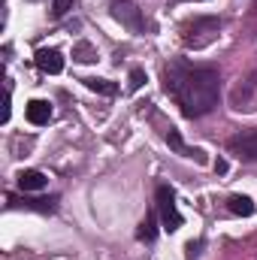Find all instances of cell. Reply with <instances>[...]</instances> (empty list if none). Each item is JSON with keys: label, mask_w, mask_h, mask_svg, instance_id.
Here are the masks:
<instances>
[{"label": "cell", "mask_w": 257, "mask_h": 260, "mask_svg": "<svg viewBox=\"0 0 257 260\" xmlns=\"http://www.w3.org/2000/svg\"><path fill=\"white\" fill-rule=\"evenodd\" d=\"M254 9H257V3H254Z\"/></svg>", "instance_id": "obj_19"}, {"label": "cell", "mask_w": 257, "mask_h": 260, "mask_svg": "<svg viewBox=\"0 0 257 260\" xmlns=\"http://www.w3.org/2000/svg\"><path fill=\"white\" fill-rule=\"evenodd\" d=\"M82 82H85L91 91H97V94H115V91H118L109 79H82Z\"/></svg>", "instance_id": "obj_14"}, {"label": "cell", "mask_w": 257, "mask_h": 260, "mask_svg": "<svg viewBox=\"0 0 257 260\" xmlns=\"http://www.w3.org/2000/svg\"><path fill=\"white\" fill-rule=\"evenodd\" d=\"M34 61H37V67H40L43 73H49V76H58V73L64 70V55H61L58 49H37Z\"/></svg>", "instance_id": "obj_6"}, {"label": "cell", "mask_w": 257, "mask_h": 260, "mask_svg": "<svg viewBox=\"0 0 257 260\" xmlns=\"http://www.w3.org/2000/svg\"><path fill=\"white\" fill-rule=\"evenodd\" d=\"M218 30H221V21H218V18H212V15H197V18H191V21L182 24V43H185L188 49H203V46H209V43L218 37Z\"/></svg>", "instance_id": "obj_2"}, {"label": "cell", "mask_w": 257, "mask_h": 260, "mask_svg": "<svg viewBox=\"0 0 257 260\" xmlns=\"http://www.w3.org/2000/svg\"><path fill=\"white\" fill-rule=\"evenodd\" d=\"M157 215H160L164 230L176 233L182 227V215H179V206H176V191L170 185H160L157 188Z\"/></svg>", "instance_id": "obj_3"}, {"label": "cell", "mask_w": 257, "mask_h": 260, "mask_svg": "<svg viewBox=\"0 0 257 260\" xmlns=\"http://www.w3.org/2000/svg\"><path fill=\"white\" fill-rule=\"evenodd\" d=\"M109 12H112V18L118 21V24H124L130 34H142L145 30V21H142V12L130 3V0H112V6H109Z\"/></svg>", "instance_id": "obj_4"}, {"label": "cell", "mask_w": 257, "mask_h": 260, "mask_svg": "<svg viewBox=\"0 0 257 260\" xmlns=\"http://www.w3.org/2000/svg\"><path fill=\"white\" fill-rule=\"evenodd\" d=\"M227 148L245 160H257V130H248V133H239L227 142Z\"/></svg>", "instance_id": "obj_5"}, {"label": "cell", "mask_w": 257, "mask_h": 260, "mask_svg": "<svg viewBox=\"0 0 257 260\" xmlns=\"http://www.w3.org/2000/svg\"><path fill=\"white\" fill-rule=\"evenodd\" d=\"M167 145H170L173 151H179L182 157H194L197 164H206V151H203V148H191V145H185V139H182L179 130H170V133H167Z\"/></svg>", "instance_id": "obj_7"}, {"label": "cell", "mask_w": 257, "mask_h": 260, "mask_svg": "<svg viewBox=\"0 0 257 260\" xmlns=\"http://www.w3.org/2000/svg\"><path fill=\"white\" fill-rule=\"evenodd\" d=\"M227 209L233 212V215H239V218H251L254 215V200L245 194H233L227 200Z\"/></svg>", "instance_id": "obj_10"}, {"label": "cell", "mask_w": 257, "mask_h": 260, "mask_svg": "<svg viewBox=\"0 0 257 260\" xmlns=\"http://www.w3.org/2000/svg\"><path fill=\"white\" fill-rule=\"evenodd\" d=\"M15 182H18V188H21V191H43V188L49 185V176H46V173H40V170H21Z\"/></svg>", "instance_id": "obj_9"}, {"label": "cell", "mask_w": 257, "mask_h": 260, "mask_svg": "<svg viewBox=\"0 0 257 260\" xmlns=\"http://www.w3.org/2000/svg\"><path fill=\"white\" fill-rule=\"evenodd\" d=\"M24 115H27L30 124L43 127V124L52 121V103H49V100H30V103L24 106Z\"/></svg>", "instance_id": "obj_8"}, {"label": "cell", "mask_w": 257, "mask_h": 260, "mask_svg": "<svg viewBox=\"0 0 257 260\" xmlns=\"http://www.w3.org/2000/svg\"><path fill=\"white\" fill-rule=\"evenodd\" d=\"M73 6H76V0H52V18H64Z\"/></svg>", "instance_id": "obj_16"}, {"label": "cell", "mask_w": 257, "mask_h": 260, "mask_svg": "<svg viewBox=\"0 0 257 260\" xmlns=\"http://www.w3.org/2000/svg\"><path fill=\"white\" fill-rule=\"evenodd\" d=\"M145 82H148L145 70H139V67H136V70H130V79H127V88H130V91H139Z\"/></svg>", "instance_id": "obj_15"}, {"label": "cell", "mask_w": 257, "mask_h": 260, "mask_svg": "<svg viewBox=\"0 0 257 260\" xmlns=\"http://www.w3.org/2000/svg\"><path fill=\"white\" fill-rule=\"evenodd\" d=\"M55 197H49V200H18V197L9 194V206H27V209H37V212H55Z\"/></svg>", "instance_id": "obj_13"}, {"label": "cell", "mask_w": 257, "mask_h": 260, "mask_svg": "<svg viewBox=\"0 0 257 260\" xmlns=\"http://www.w3.org/2000/svg\"><path fill=\"white\" fill-rule=\"evenodd\" d=\"M164 91L179 103L185 118H200L218 106L221 76L215 67H194L188 61H173L164 70Z\"/></svg>", "instance_id": "obj_1"}, {"label": "cell", "mask_w": 257, "mask_h": 260, "mask_svg": "<svg viewBox=\"0 0 257 260\" xmlns=\"http://www.w3.org/2000/svg\"><path fill=\"white\" fill-rule=\"evenodd\" d=\"M73 61H76V64H94V61H97V49H94L88 40H79V43L73 46Z\"/></svg>", "instance_id": "obj_12"}, {"label": "cell", "mask_w": 257, "mask_h": 260, "mask_svg": "<svg viewBox=\"0 0 257 260\" xmlns=\"http://www.w3.org/2000/svg\"><path fill=\"white\" fill-rule=\"evenodd\" d=\"M157 218H160L157 209L142 218V224H139V230H136V239H139V242H154V236H157Z\"/></svg>", "instance_id": "obj_11"}, {"label": "cell", "mask_w": 257, "mask_h": 260, "mask_svg": "<svg viewBox=\"0 0 257 260\" xmlns=\"http://www.w3.org/2000/svg\"><path fill=\"white\" fill-rule=\"evenodd\" d=\"M215 173H218V176H224V173H227V160H224V157H218V160H215Z\"/></svg>", "instance_id": "obj_18"}, {"label": "cell", "mask_w": 257, "mask_h": 260, "mask_svg": "<svg viewBox=\"0 0 257 260\" xmlns=\"http://www.w3.org/2000/svg\"><path fill=\"white\" fill-rule=\"evenodd\" d=\"M185 251H188V257H197V254H200V251H203V239H197V242H188V248H185Z\"/></svg>", "instance_id": "obj_17"}]
</instances>
